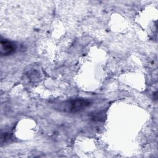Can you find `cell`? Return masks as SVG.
I'll return each mask as SVG.
<instances>
[{"label":"cell","instance_id":"obj_1","mask_svg":"<svg viewBox=\"0 0 158 158\" xmlns=\"http://www.w3.org/2000/svg\"><path fill=\"white\" fill-rule=\"evenodd\" d=\"M90 101L83 99V98H77L68 101L64 104V110L70 112L75 113L78 112L82 111L91 105Z\"/></svg>","mask_w":158,"mask_h":158},{"label":"cell","instance_id":"obj_2","mask_svg":"<svg viewBox=\"0 0 158 158\" xmlns=\"http://www.w3.org/2000/svg\"><path fill=\"white\" fill-rule=\"evenodd\" d=\"M17 49L16 44L7 40L1 41V54L3 56H8L14 53Z\"/></svg>","mask_w":158,"mask_h":158}]
</instances>
